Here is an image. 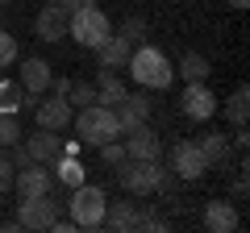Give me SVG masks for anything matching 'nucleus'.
Returning <instances> with one entry per match:
<instances>
[{"mask_svg":"<svg viewBox=\"0 0 250 233\" xmlns=\"http://www.w3.org/2000/svg\"><path fill=\"white\" fill-rule=\"evenodd\" d=\"M196 146H200V154H205L208 171H213V167H229V137H225V134H205Z\"/></svg>","mask_w":250,"mask_h":233,"instance_id":"20","label":"nucleus"},{"mask_svg":"<svg viewBox=\"0 0 250 233\" xmlns=\"http://www.w3.org/2000/svg\"><path fill=\"white\" fill-rule=\"evenodd\" d=\"M46 4H54V9H62V13H71V9H80L83 0H46Z\"/></svg>","mask_w":250,"mask_h":233,"instance_id":"32","label":"nucleus"},{"mask_svg":"<svg viewBox=\"0 0 250 233\" xmlns=\"http://www.w3.org/2000/svg\"><path fill=\"white\" fill-rule=\"evenodd\" d=\"M71 125H75V134H80L83 146H104V142H113V137H121L117 113H113V108H104V104L80 108V113L71 116Z\"/></svg>","mask_w":250,"mask_h":233,"instance_id":"4","label":"nucleus"},{"mask_svg":"<svg viewBox=\"0 0 250 233\" xmlns=\"http://www.w3.org/2000/svg\"><path fill=\"white\" fill-rule=\"evenodd\" d=\"M34 116H38V125H42V129L62 134V129H71L75 108H71V100H67V96H46V100H38V104H34Z\"/></svg>","mask_w":250,"mask_h":233,"instance_id":"10","label":"nucleus"},{"mask_svg":"<svg viewBox=\"0 0 250 233\" xmlns=\"http://www.w3.org/2000/svg\"><path fill=\"white\" fill-rule=\"evenodd\" d=\"M217 108H221V104H217V96H213V88H208V79L188 83L184 96H179V113H184L188 121H208Z\"/></svg>","mask_w":250,"mask_h":233,"instance_id":"6","label":"nucleus"},{"mask_svg":"<svg viewBox=\"0 0 250 233\" xmlns=\"http://www.w3.org/2000/svg\"><path fill=\"white\" fill-rule=\"evenodd\" d=\"M17 142H21V125H17V116L0 113V146H17Z\"/></svg>","mask_w":250,"mask_h":233,"instance_id":"26","label":"nucleus"},{"mask_svg":"<svg viewBox=\"0 0 250 233\" xmlns=\"http://www.w3.org/2000/svg\"><path fill=\"white\" fill-rule=\"evenodd\" d=\"M71 221L75 229H100L104 225V208H108V196L104 188H96V183H80V188L71 192Z\"/></svg>","mask_w":250,"mask_h":233,"instance_id":"5","label":"nucleus"},{"mask_svg":"<svg viewBox=\"0 0 250 233\" xmlns=\"http://www.w3.org/2000/svg\"><path fill=\"white\" fill-rule=\"evenodd\" d=\"M108 34H113V21L96 9V0H83L80 9H71V17H67V38H75L88 50H100L108 42Z\"/></svg>","mask_w":250,"mask_h":233,"instance_id":"3","label":"nucleus"},{"mask_svg":"<svg viewBox=\"0 0 250 233\" xmlns=\"http://www.w3.org/2000/svg\"><path fill=\"white\" fill-rule=\"evenodd\" d=\"M54 216H59V204L50 196H29L17 204V225L21 229H50Z\"/></svg>","mask_w":250,"mask_h":233,"instance_id":"9","label":"nucleus"},{"mask_svg":"<svg viewBox=\"0 0 250 233\" xmlns=\"http://www.w3.org/2000/svg\"><path fill=\"white\" fill-rule=\"evenodd\" d=\"M13 175H17V167L9 162V154H0V192H13Z\"/></svg>","mask_w":250,"mask_h":233,"instance_id":"30","label":"nucleus"},{"mask_svg":"<svg viewBox=\"0 0 250 233\" xmlns=\"http://www.w3.org/2000/svg\"><path fill=\"white\" fill-rule=\"evenodd\" d=\"M121 100H125V83L117 79V71L100 67V75H96V104L113 108V104H121Z\"/></svg>","mask_w":250,"mask_h":233,"instance_id":"19","label":"nucleus"},{"mask_svg":"<svg viewBox=\"0 0 250 233\" xmlns=\"http://www.w3.org/2000/svg\"><path fill=\"white\" fill-rule=\"evenodd\" d=\"M233 196H238V200H246V175H238V183H233Z\"/></svg>","mask_w":250,"mask_h":233,"instance_id":"33","label":"nucleus"},{"mask_svg":"<svg viewBox=\"0 0 250 233\" xmlns=\"http://www.w3.org/2000/svg\"><path fill=\"white\" fill-rule=\"evenodd\" d=\"M100 150V158L108 162V167H117V162L125 158V146H121V137H113V142H104V146H96Z\"/></svg>","mask_w":250,"mask_h":233,"instance_id":"29","label":"nucleus"},{"mask_svg":"<svg viewBox=\"0 0 250 233\" xmlns=\"http://www.w3.org/2000/svg\"><path fill=\"white\" fill-rule=\"evenodd\" d=\"M67 17H71V13L54 9V4H42V13H38V21H34L38 38H42V42H59V38H67Z\"/></svg>","mask_w":250,"mask_h":233,"instance_id":"15","label":"nucleus"},{"mask_svg":"<svg viewBox=\"0 0 250 233\" xmlns=\"http://www.w3.org/2000/svg\"><path fill=\"white\" fill-rule=\"evenodd\" d=\"M129 50H134V46L125 42L121 34H108V42L96 50V58H100V67H108V71H121V67L129 63Z\"/></svg>","mask_w":250,"mask_h":233,"instance_id":"18","label":"nucleus"},{"mask_svg":"<svg viewBox=\"0 0 250 233\" xmlns=\"http://www.w3.org/2000/svg\"><path fill=\"white\" fill-rule=\"evenodd\" d=\"M34 104H38V96H34V92H25L17 79H0V113L17 116L21 108H34Z\"/></svg>","mask_w":250,"mask_h":233,"instance_id":"17","label":"nucleus"},{"mask_svg":"<svg viewBox=\"0 0 250 233\" xmlns=\"http://www.w3.org/2000/svg\"><path fill=\"white\" fill-rule=\"evenodd\" d=\"M117 34H121L129 46H142V42H146V21H142V17H125Z\"/></svg>","mask_w":250,"mask_h":233,"instance_id":"25","label":"nucleus"},{"mask_svg":"<svg viewBox=\"0 0 250 233\" xmlns=\"http://www.w3.org/2000/svg\"><path fill=\"white\" fill-rule=\"evenodd\" d=\"M67 100H71V108H88V104H96V92H92V83H71Z\"/></svg>","mask_w":250,"mask_h":233,"instance_id":"27","label":"nucleus"},{"mask_svg":"<svg viewBox=\"0 0 250 233\" xmlns=\"http://www.w3.org/2000/svg\"><path fill=\"white\" fill-rule=\"evenodd\" d=\"M229 4H233L238 13H242V9H250V0H229Z\"/></svg>","mask_w":250,"mask_h":233,"instance_id":"34","label":"nucleus"},{"mask_svg":"<svg viewBox=\"0 0 250 233\" xmlns=\"http://www.w3.org/2000/svg\"><path fill=\"white\" fill-rule=\"evenodd\" d=\"M54 188V175L46 162H25V167H17V175H13V192H17L21 200L29 196H50Z\"/></svg>","mask_w":250,"mask_h":233,"instance_id":"7","label":"nucleus"},{"mask_svg":"<svg viewBox=\"0 0 250 233\" xmlns=\"http://www.w3.org/2000/svg\"><path fill=\"white\" fill-rule=\"evenodd\" d=\"M125 67H129V75H134V83H142V88H150V92H154V88L167 92L171 83H175V63H171L159 46H150V42L134 46Z\"/></svg>","mask_w":250,"mask_h":233,"instance_id":"2","label":"nucleus"},{"mask_svg":"<svg viewBox=\"0 0 250 233\" xmlns=\"http://www.w3.org/2000/svg\"><path fill=\"white\" fill-rule=\"evenodd\" d=\"M171 171H175L179 179H205L208 175V162H205V154H200V146L196 142H175L171 146Z\"/></svg>","mask_w":250,"mask_h":233,"instance_id":"8","label":"nucleus"},{"mask_svg":"<svg viewBox=\"0 0 250 233\" xmlns=\"http://www.w3.org/2000/svg\"><path fill=\"white\" fill-rule=\"evenodd\" d=\"M50 88H54V96H67V92H71V79H62V75H59V79H50Z\"/></svg>","mask_w":250,"mask_h":233,"instance_id":"31","label":"nucleus"},{"mask_svg":"<svg viewBox=\"0 0 250 233\" xmlns=\"http://www.w3.org/2000/svg\"><path fill=\"white\" fill-rule=\"evenodd\" d=\"M121 146H125V158H159L163 137L142 121V125H134V129H125V134H121Z\"/></svg>","mask_w":250,"mask_h":233,"instance_id":"11","label":"nucleus"},{"mask_svg":"<svg viewBox=\"0 0 250 233\" xmlns=\"http://www.w3.org/2000/svg\"><path fill=\"white\" fill-rule=\"evenodd\" d=\"M46 167H50V175H54L59 183H67V188H80V183H88V179H83V162H80V158H62V154H54Z\"/></svg>","mask_w":250,"mask_h":233,"instance_id":"21","label":"nucleus"},{"mask_svg":"<svg viewBox=\"0 0 250 233\" xmlns=\"http://www.w3.org/2000/svg\"><path fill=\"white\" fill-rule=\"evenodd\" d=\"M4 4H9V0H0V9H4Z\"/></svg>","mask_w":250,"mask_h":233,"instance_id":"35","label":"nucleus"},{"mask_svg":"<svg viewBox=\"0 0 250 233\" xmlns=\"http://www.w3.org/2000/svg\"><path fill=\"white\" fill-rule=\"evenodd\" d=\"M117 179L129 196H150V192H171L175 179L159 158H121L117 162Z\"/></svg>","mask_w":250,"mask_h":233,"instance_id":"1","label":"nucleus"},{"mask_svg":"<svg viewBox=\"0 0 250 233\" xmlns=\"http://www.w3.org/2000/svg\"><path fill=\"white\" fill-rule=\"evenodd\" d=\"M104 225H108V229H117V233L138 229V213H134V204H108V208H104Z\"/></svg>","mask_w":250,"mask_h":233,"instance_id":"24","label":"nucleus"},{"mask_svg":"<svg viewBox=\"0 0 250 233\" xmlns=\"http://www.w3.org/2000/svg\"><path fill=\"white\" fill-rule=\"evenodd\" d=\"M21 142H25V150H29L34 162H50L54 154H62V137L54 134V129H42V125H38L29 137H21Z\"/></svg>","mask_w":250,"mask_h":233,"instance_id":"13","label":"nucleus"},{"mask_svg":"<svg viewBox=\"0 0 250 233\" xmlns=\"http://www.w3.org/2000/svg\"><path fill=\"white\" fill-rule=\"evenodd\" d=\"M246 116H250V92H246V83H242V88H233L229 100H225V121L242 129V125H246Z\"/></svg>","mask_w":250,"mask_h":233,"instance_id":"22","label":"nucleus"},{"mask_svg":"<svg viewBox=\"0 0 250 233\" xmlns=\"http://www.w3.org/2000/svg\"><path fill=\"white\" fill-rule=\"evenodd\" d=\"M50 79H54V75H50V63H46V58H38V54H29V58H25V63H21V88H25V92H34V96H42V92L46 88H50Z\"/></svg>","mask_w":250,"mask_h":233,"instance_id":"14","label":"nucleus"},{"mask_svg":"<svg viewBox=\"0 0 250 233\" xmlns=\"http://www.w3.org/2000/svg\"><path fill=\"white\" fill-rule=\"evenodd\" d=\"M205 229L233 233V229H238V208H233L229 200H208V204H205Z\"/></svg>","mask_w":250,"mask_h":233,"instance_id":"16","label":"nucleus"},{"mask_svg":"<svg viewBox=\"0 0 250 233\" xmlns=\"http://www.w3.org/2000/svg\"><path fill=\"white\" fill-rule=\"evenodd\" d=\"M17 63V38L9 29H0V67H13Z\"/></svg>","mask_w":250,"mask_h":233,"instance_id":"28","label":"nucleus"},{"mask_svg":"<svg viewBox=\"0 0 250 233\" xmlns=\"http://www.w3.org/2000/svg\"><path fill=\"white\" fill-rule=\"evenodd\" d=\"M150 108H154V104H150V96H146V92H134V96L125 92L121 104H113L121 134H125V129H134V125H142V121H150Z\"/></svg>","mask_w":250,"mask_h":233,"instance_id":"12","label":"nucleus"},{"mask_svg":"<svg viewBox=\"0 0 250 233\" xmlns=\"http://www.w3.org/2000/svg\"><path fill=\"white\" fill-rule=\"evenodd\" d=\"M175 75H184L188 83H196V79H208V75H213V67H208V58H205V54H196V50H188L184 58H179Z\"/></svg>","mask_w":250,"mask_h":233,"instance_id":"23","label":"nucleus"}]
</instances>
